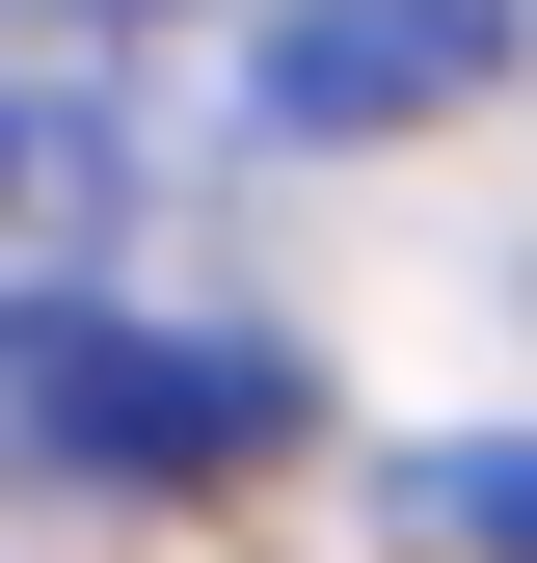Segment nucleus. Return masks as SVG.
Listing matches in <instances>:
<instances>
[{"mask_svg":"<svg viewBox=\"0 0 537 563\" xmlns=\"http://www.w3.org/2000/svg\"><path fill=\"white\" fill-rule=\"evenodd\" d=\"M484 81H511V0H296L268 81H242V134H322L350 162V134H457Z\"/></svg>","mask_w":537,"mask_h":563,"instance_id":"obj_2","label":"nucleus"},{"mask_svg":"<svg viewBox=\"0 0 537 563\" xmlns=\"http://www.w3.org/2000/svg\"><path fill=\"white\" fill-rule=\"evenodd\" d=\"M296 456V376L216 322H134V296H0V483H81V510H188V483Z\"/></svg>","mask_w":537,"mask_h":563,"instance_id":"obj_1","label":"nucleus"},{"mask_svg":"<svg viewBox=\"0 0 537 563\" xmlns=\"http://www.w3.org/2000/svg\"><path fill=\"white\" fill-rule=\"evenodd\" d=\"M134 27L162 0H0V81H134Z\"/></svg>","mask_w":537,"mask_h":563,"instance_id":"obj_4","label":"nucleus"},{"mask_svg":"<svg viewBox=\"0 0 537 563\" xmlns=\"http://www.w3.org/2000/svg\"><path fill=\"white\" fill-rule=\"evenodd\" d=\"M403 537H430V563H537V430H457V456H403Z\"/></svg>","mask_w":537,"mask_h":563,"instance_id":"obj_3","label":"nucleus"}]
</instances>
